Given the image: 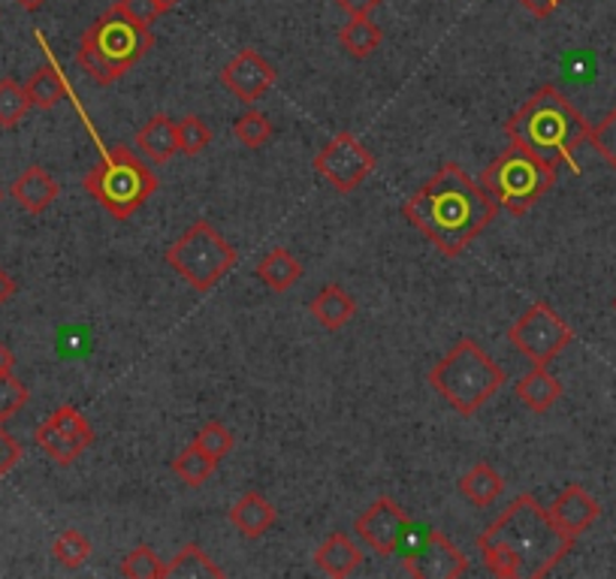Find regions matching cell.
<instances>
[{
	"instance_id": "24",
	"label": "cell",
	"mask_w": 616,
	"mask_h": 579,
	"mask_svg": "<svg viewBox=\"0 0 616 579\" xmlns=\"http://www.w3.org/2000/svg\"><path fill=\"white\" fill-rule=\"evenodd\" d=\"M224 577V568H218L215 561L197 547V543H188L182 547L173 556V561L167 565V579H221Z\"/></svg>"
},
{
	"instance_id": "11",
	"label": "cell",
	"mask_w": 616,
	"mask_h": 579,
	"mask_svg": "<svg viewBox=\"0 0 616 579\" xmlns=\"http://www.w3.org/2000/svg\"><path fill=\"white\" fill-rule=\"evenodd\" d=\"M33 441L42 453H49L58 465H74L76 459L95 444V429L88 425L79 408L63 404L37 429Z\"/></svg>"
},
{
	"instance_id": "41",
	"label": "cell",
	"mask_w": 616,
	"mask_h": 579,
	"mask_svg": "<svg viewBox=\"0 0 616 579\" xmlns=\"http://www.w3.org/2000/svg\"><path fill=\"white\" fill-rule=\"evenodd\" d=\"M12 365H16V356H12V351L7 344L0 342V374H10Z\"/></svg>"
},
{
	"instance_id": "26",
	"label": "cell",
	"mask_w": 616,
	"mask_h": 579,
	"mask_svg": "<svg viewBox=\"0 0 616 579\" xmlns=\"http://www.w3.org/2000/svg\"><path fill=\"white\" fill-rule=\"evenodd\" d=\"M381 40H384V33H381V28H378L369 16H363V19H351L345 28L339 31L342 49H345L351 58H356V61H366L369 55L381 46Z\"/></svg>"
},
{
	"instance_id": "8",
	"label": "cell",
	"mask_w": 616,
	"mask_h": 579,
	"mask_svg": "<svg viewBox=\"0 0 616 579\" xmlns=\"http://www.w3.org/2000/svg\"><path fill=\"white\" fill-rule=\"evenodd\" d=\"M167 263L178 272V278L206 293L236 266V248L209 220H197L169 245Z\"/></svg>"
},
{
	"instance_id": "23",
	"label": "cell",
	"mask_w": 616,
	"mask_h": 579,
	"mask_svg": "<svg viewBox=\"0 0 616 579\" xmlns=\"http://www.w3.org/2000/svg\"><path fill=\"white\" fill-rule=\"evenodd\" d=\"M501 489H505V480L490 462H478L460 477L462 498L475 507H490L501 495Z\"/></svg>"
},
{
	"instance_id": "17",
	"label": "cell",
	"mask_w": 616,
	"mask_h": 579,
	"mask_svg": "<svg viewBox=\"0 0 616 579\" xmlns=\"http://www.w3.org/2000/svg\"><path fill=\"white\" fill-rule=\"evenodd\" d=\"M314 565H317V570L326 573V577L345 579L363 565V549L356 547L348 534L335 531V534H330V538L317 547V552H314Z\"/></svg>"
},
{
	"instance_id": "9",
	"label": "cell",
	"mask_w": 616,
	"mask_h": 579,
	"mask_svg": "<svg viewBox=\"0 0 616 579\" xmlns=\"http://www.w3.org/2000/svg\"><path fill=\"white\" fill-rule=\"evenodd\" d=\"M508 338L526 360H532L535 365H550L575 342V330L547 302H535L532 308H526L517 317V323L508 330Z\"/></svg>"
},
{
	"instance_id": "40",
	"label": "cell",
	"mask_w": 616,
	"mask_h": 579,
	"mask_svg": "<svg viewBox=\"0 0 616 579\" xmlns=\"http://www.w3.org/2000/svg\"><path fill=\"white\" fill-rule=\"evenodd\" d=\"M16 296V281L7 275V269L0 266V305H7V302Z\"/></svg>"
},
{
	"instance_id": "44",
	"label": "cell",
	"mask_w": 616,
	"mask_h": 579,
	"mask_svg": "<svg viewBox=\"0 0 616 579\" xmlns=\"http://www.w3.org/2000/svg\"><path fill=\"white\" fill-rule=\"evenodd\" d=\"M0 199H3V190H0Z\"/></svg>"
},
{
	"instance_id": "12",
	"label": "cell",
	"mask_w": 616,
	"mask_h": 579,
	"mask_svg": "<svg viewBox=\"0 0 616 579\" xmlns=\"http://www.w3.org/2000/svg\"><path fill=\"white\" fill-rule=\"evenodd\" d=\"M402 565L414 579H460L469 573V559L439 528L423 531L418 543L405 552Z\"/></svg>"
},
{
	"instance_id": "3",
	"label": "cell",
	"mask_w": 616,
	"mask_h": 579,
	"mask_svg": "<svg viewBox=\"0 0 616 579\" xmlns=\"http://www.w3.org/2000/svg\"><path fill=\"white\" fill-rule=\"evenodd\" d=\"M589 130L593 125L556 85H541L505 125V134L514 145H522L556 166L565 164L575 169V176L580 173L577 148L589 143Z\"/></svg>"
},
{
	"instance_id": "15",
	"label": "cell",
	"mask_w": 616,
	"mask_h": 579,
	"mask_svg": "<svg viewBox=\"0 0 616 579\" xmlns=\"http://www.w3.org/2000/svg\"><path fill=\"white\" fill-rule=\"evenodd\" d=\"M547 510H550V517H554L556 526L563 528L565 534L575 540L580 538L586 528L593 526L598 517H602V504H598L596 498L589 495L584 487H577V483L565 487Z\"/></svg>"
},
{
	"instance_id": "37",
	"label": "cell",
	"mask_w": 616,
	"mask_h": 579,
	"mask_svg": "<svg viewBox=\"0 0 616 579\" xmlns=\"http://www.w3.org/2000/svg\"><path fill=\"white\" fill-rule=\"evenodd\" d=\"M21 459V444L12 438L3 425H0V480L10 474L12 468L19 465Z\"/></svg>"
},
{
	"instance_id": "16",
	"label": "cell",
	"mask_w": 616,
	"mask_h": 579,
	"mask_svg": "<svg viewBox=\"0 0 616 579\" xmlns=\"http://www.w3.org/2000/svg\"><path fill=\"white\" fill-rule=\"evenodd\" d=\"M12 199L19 203L25 212H31V215H42L46 208L52 206L55 199H58V181H55L42 166H28L25 173H21L10 187Z\"/></svg>"
},
{
	"instance_id": "31",
	"label": "cell",
	"mask_w": 616,
	"mask_h": 579,
	"mask_svg": "<svg viewBox=\"0 0 616 579\" xmlns=\"http://www.w3.org/2000/svg\"><path fill=\"white\" fill-rule=\"evenodd\" d=\"M121 577L127 579H164L167 577V565L160 561L151 547L130 549L121 561Z\"/></svg>"
},
{
	"instance_id": "6",
	"label": "cell",
	"mask_w": 616,
	"mask_h": 579,
	"mask_svg": "<svg viewBox=\"0 0 616 579\" xmlns=\"http://www.w3.org/2000/svg\"><path fill=\"white\" fill-rule=\"evenodd\" d=\"M82 187L109 215L127 220L155 194L157 176L127 145H116V148H106L100 164L85 173Z\"/></svg>"
},
{
	"instance_id": "38",
	"label": "cell",
	"mask_w": 616,
	"mask_h": 579,
	"mask_svg": "<svg viewBox=\"0 0 616 579\" xmlns=\"http://www.w3.org/2000/svg\"><path fill=\"white\" fill-rule=\"evenodd\" d=\"M333 3H339L351 19H363V16H372L384 0H333Z\"/></svg>"
},
{
	"instance_id": "4",
	"label": "cell",
	"mask_w": 616,
	"mask_h": 579,
	"mask_svg": "<svg viewBox=\"0 0 616 579\" xmlns=\"http://www.w3.org/2000/svg\"><path fill=\"white\" fill-rule=\"evenodd\" d=\"M155 37L146 24H136L121 7H109L100 19L85 28L76 61L85 76H91L97 85H113L121 79L134 63H139L151 52Z\"/></svg>"
},
{
	"instance_id": "36",
	"label": "cell",
	"mask_w": 616,
	"mask_h": 579,
	"mask_svg": "<svg viewBox=\"0 0 616 579\" xmlns=\"http://www.w3.org/2000/svg\"><path fill=\"white\" fill-rule=\"evenodd\" d=\"M118 7L136 21V24H155L164 12H169L160 0H118Z\"/></svg>"
},
{
	"instance_id": "35",
	"label": "cell",
	"mask_w": 616,
	"mask_h": 579,
	"mask_svg": "<svg viewBox=\"0 0 616 579\" xmlns=\"http://www.w3.org/2000/svg\"><path fill=\"white\" fill-rule=\"evenodd\" d=\"M589 143L602 155V160L616 173V106L589 130Z\"/></svg>"
},
{
	"instance_id": "20",
	"label": "cell",
	"mask_w": 616,
	"mask_h": 579,
	"mask_svg": "<svg viewBox=\"0 0 616 579\" xmlns=\"http://www.w3.org/2000/svg\"><path fill=\"white\" fill-rule=\"evenodd\" d=\"M136 148L151 160V164H169L178 155L176 121H169L167 115H155L148 125L136 130Z\"/></svg>"
},
{
	"instance_id": "5",
	"label": "cell",
	"mask_w": 616,
	"mask_h": 579,
	"mask_svg": "<svg viewBox=\"0 0 616 579\" xmlns=\"http://www.w3.org/2000/svg\"><path fill=\"white\" fill-rule=\"evenodd\" d=\"M432 390L462 416H471L505 386V372L481 344L462 338L429 372Z\"/></svg>"
},
{
	"instance_id": "19",
	"label": "cell",
	"mask_w": 616,
	"mask_h": 579,
	"mask_svg": "<svg viewBox=\"0 0 616 579\" xmlns=\"http://www.w3.org/2000/svg\"><path fill=\"white\" fill-rule=\"evenodd\" d=\"M354 296H351L345 287H339V284H326V287L312 300V317L330 332L345 330L348 323L354 321Z\"/></svg>"
},
{
	"instance_id": "45",
	"label": "cell",
	"mask_w": 616,
	"mask_h": 579,
	"mask_svg": "<svg viewBox=\"0 0 616 579\" xmlns=\"http://www.w3.org/2000/svg\"><path fill=\"white\" fill-rule=\"evenodd\" d=\"M614 308H616V300H614Z\"/></svg>"
},
{
	"instance_id": "32",
	"label": "cell",
	"mask_w": 616,
	"mask_h": 579,
	"mask_svg": "<svg viewBox=\"0 0 616 579\" xmlns=\"http://www.w3.org/2000/svg\"><path fill=\"white\" fill-rule=\"evenodd\" d=\"M233 136H236L245 148H261V145H266L272 139L270 115L257 112V109H248V112L236 118Z\"/></svg>"
},
{
	"instance_id": "13",
	"label": "cell",
	"mask_w": 616,
	"mask_h": 579,
	"mask_svg": "<svg viewBox=\"0 0 616 579\" xmlns=\"http://www.w3.org/2000/svg\"><path fill=\"white\" fill-rule=\"evenodd\" d=\"M275 79H278L275 67L261 52H254V49L236 52L227 61V67L221 70V85L245 106L257 104L263 94L275 85Z\"/></svg>"
},
{
	"instance_id": "33",
	"label": "cell",
	"mask_w": 616,
	"mask_h": 579,
	"mask_svg": "<svg viewBox=\"0 0 616 579\" xmlns=\"http://www.w3.org/2000/svg\"><path fill=\"white\" fill-rule=\"evenodd\" d=\"M233 441H236V438H233L231 429H227L224 423H218V420H209V423L199 429L197 438H194V444H197L206 455H212L215 462H221L224 455L231 453Z\"/></svg>"
},
{
	"instance_id": "27",
	"label": "cell",
	"mask_w": 616,
	"mask_h": 579,
	"mask_svg": "<svg viewBox=\"0 0 616 579\" xmlns=\"http://www.w3.org/2000/svg\"><path fill=\"white\" fill-rule=\"evenodd\" d=\"M215 468H218V462H215L212 455L203 453L197 444H190L176 455V462H173V474H176L185 487L199 489L212 474H215Z\"/></svg>"
},
{
	"instance_id": "1",
	"label": "cell",
	"mask_w": 616,
	"mask_h": 579,
	"mask_svg": "<svg viewBox=\"0 0 616 579\" xmlns=\"http://www.w3.org/2000/svg\"><path fill=\"white\" fill-rule=\"evenodd\" d=\"M402 215L444 254L460 257L499 215V203L460 164H444L408 197Z\"/></svg>"
},
{
	"instance_id": "7",
	"label": "cell",
	"mask_w": 616,
	"mask_h": 579,
	"mask_svg": "<svg viewBox=\"0 0 616 579\" xmlns=\"http://www.w3.org/2000/svg\"><path fill=\"white\" fill-rule=\"evenodd\" d=\"M559 178V166L544 160L529 148L514 145L505 148L487 169H483L481 185L490 190V197L499 208L511 215H526L535 203H541L554 190Z\"/></svg>"
},
{
	"instance_id": "30",
	"label": "cell",
	"mask_w": 616,
	"mask_h": 579,
	"mask_svg": "<svg viewBox=\"0 0 616 579\" xmlns=\"http://www.w3.org/2000/svg\"><path fill=\"white\" fill-rule=\"evenodd\" d=\"M176 136H178V155H185V157L203 155V151L212 145L209 125H206L199 115H185L182 121H176Z\"/></svg>"
},
{
	"instance_id": "39",
	"label": "cell",
	"mask_w": 616,
	"mask_h": 579,
	"mask_svg": "<svg viewBox=\"0 0 616 579\" xmlns=\"http://www.w3.org/2000/svg\"><path fill=\"white\" fill-rule=\"evenodd\" d=\"M520 3L532 12L535 19H547V16H554L563 7V0H520Z\"/></svg>"
},
{
	"instance_id": "2",
	"label": "cell",
	"mask_w": 616,
	"mask_h": 579,
	"mask_svg": "<svg viewBox=\"0 0 616 579\" xmlns=\"http://www.w3.org/2000/svg\"><path fill=\"white\" fill-rule=\"evenodd\" d=\"M478 547L492 577L541 579L575 549V538L556 526L538 498L517 495L478 538Z\"/></svg>"
},
{
	"instance_id": "18",
	"label": "cell",
	"mask_w": 616,
	"mask_h": 579,
	"mask_svg": "<svg viewBox=\"0 0 616 579\" xmlns=\"http://www.w3.org/2000/svg\"><path fill=\"white\" fill-rule=\"evenodd\" d=\"M275 519H278L275 507H272L261 492H245V495L231 507V522L242 538H261V534H266V531L275 526Z\"/></svg>"
},
{
	"instance_id": "10",
	"label": "cell",
	"mask_w": 616,
	"mask_h": 579,
	"mask_svg": "<svg viewBox=\"0 0 616 579\" xmlns=\"http://www.w3.org/2000/svg\"><path fill=\"white\" fill-rule=\"evenodd\" d=\"M314 173L330 181L339 194H351L375 173V155L356 136L339 134L317 151Z\"/></svg>"
},
{
	"instance_id": "25",
	"label": "cell",
	"mask_w": 616,
	"mask_h": 579,
	"mask_svg": "<svg viewBox=\"0 0 616 579\" xmlns=\"http://www.w3.org/2000/svg\"><path fill=\"white\" fill-rule=\"evenodd\" d=\"M25 91L31 97V106L37 109H55V106L61 104L63 97H67V82H63V76L58 72L52 61L42 63L40 70L33 72L28 85H25Z\"/></svg>"
},
{
	"instance_id": "14",
	"label": "cell",
	"mask_w": 616,
	"mask_h": 579,
	"mask_svg": "<svg viewBox=\"0 0 616 579\" xmlns=\"http://www.w3.org/2000/svg\"><path fill=\"white\" fill-rule=\"evenodd\" d=\"M354 531L363 538L366 547H372L378 556H393L402 547V538L408 531L405 510L393 498H378L363 517L354 522Z\"/></svg>"
},
{
	"instance_id": "42",
	"label": "cell",
	"mask_w": 616,
	"mask_h": 579,
	"mask_svg": "<svg viewBox=\"0 0 616 579\" xmlns=\"http://www.w3.org/2000/svg\"><path fill=\"white\" fill-rule=\"evenodd\" d=\"M16 3H19L25 12H37V10H42V7H46L49 0H16Z\"/></svg>"
},
{
	"instance_id": "28",
	"label": "cell",
	"mask_w": 616,
	"mask_h": 579,
	"mask_svg": "<svg viewBox=\"0 0 616 579\" xmlns=\"http://www.w3.org/2000/svg\"><path fill=\"white\" fill-rule=\"evenodd\" d=\"M52 556L55 561L67 570H79L85 561L91 559V540L85 538L82 531L76 528H67L58 534V540L52 543Z\"/></svg>"
},
{
	"instance_id": "43",
	"label": "cell",
	"mask_w": 616,
	"mask_h": 579,
	"mask_svg": "<svg viewBox=\"0 0 616 579\" xmlns=\"http://www.w3.org/2000/svg\"><path fill=\"white\" fill-rule=\"evenodd\" d=\"M160 3H164L167 10H173V7H176V3H182V0H160Z\"/></svg>"
},
{
	"instance_id": "22",
	"label": "cell",
	"mask_w": 616,
	"mask_h": 579,
	"mask_svg": "<svg viewBox=\"0 0 616 579\" xmlns=\"http://www.w3.org/2000/svg\"><path fill=\"white\" fill-rule=\"evenodd\" d=\"M254 275L266 284L275 293H284V290H291L296 281L303 278V263L293 257L287 248H272L266 257L257 263V269Z\"/></svg>"
},
{
	"instance_id": "21",
	"label": "cell",
	"mask_w": 616,
	"mask_h": 579,
	"mask_svg": "<svg viewBox=\"0 0 616 579\" xmlns=\"http://www.w3.org/2000/svg\"><path fill=\"white\" fill-rule=\"evenodd\" d=\"M517 399L535 414H544L563 399V383L547 372V365H535L532 372L517 381Z\"/></svg>"
},
{
	"instance_id": "29",
	"label": "cell",
	"mask_w": 616,
	"mask_h": 579,
	"mask_svg": "<svg viewBox=\"0 0 616 579\" xmlns=\"http://www.w3.org/2000/svg\"><path fill=\"white\" fill-rule=\"evenodd\" d=\"M31 112V97L16 79H0V127H16Z\"/></svg>"
},
{
	"instance_id": "34",
	"label": "cell",
	"mask_w": 616,
	"mask_h": 579,
	"mask_svg": "<svg viewBox=\"0 0 616 579\" xmlns=\"http://www.w3.org/2000/svg\"><path fill=\"white\" fill-rule=\"evenodd\" d=\"M28 399H31V390L16 374H0V423L19 414Z\"/></svg>"
}]
</instances>
